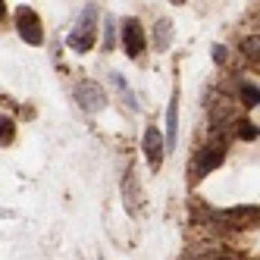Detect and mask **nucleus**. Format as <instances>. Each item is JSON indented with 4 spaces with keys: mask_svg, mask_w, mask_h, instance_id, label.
Returning a JSON list of instances; mask_svg holds the SVG:
<instances>
[{
    "mask_svg": "<svg viewBox=\"0 0 260 260\" xmlns=\"http://www.w3.org/2000/svg\"><path fill=\"white\" fill-rule=\"evenodd\" d=\"M16 31L25 44H41L44 41V28H41V19L38 13L28 10V7H19L16 10Z\"/></svg>",
    "mask_w": 260,
    "mask_h": 260,
    "instance_id": "obj_1",
    "label": "nucleus"
},
{
    "mask_svg": "<svg viewBox=\"0 0 260 260\" xmlns=\"http://www.w3.org/2000/svg\"><path fill=\"white\" fill-rule=\"evenodd\" d=\"M222 160H226V141H222V138H213L207 147H201V154L194 157V176L213 173Z\"/></svg>",
    "mask_w": 260,
    "mask_h": 260,
    "instance_id": "obj_2",
    "label": "nucleus"
},
{
    "mask_svg": "<svg viewBox=\"0 0 260 260\" xmlns=\"http://www.w3.org/2000/svg\"><path fill=\"white\" fill-rule=\"evenodd\" d=\"M76 101H79V107L85 113H98V110H104V104H107V94H104V88L98 82H79L76 85Z\"/></svg>",
    "mask_w": 260,
    "mask_h": 260,
    "instance_id": "obj_3",
    "label": "nucleus"
},
{
    "mask_svg": "<svg viewBox=\"0 0 260 260\" xmlns=\"http://www.w3.org/2000/svg\"><path fill=\"white\" fill-rule=\"evenodd\" d=\"M122 47H125V53H128L132 60H138L141 53H144L147 38H144V28H141L138 19H128V22L122 25Z\"/></svg>",
    "mask_w": 260,
    "mask_h": 260,
    "instance_id": "obj_4",
    "label": "nucleus"
},
{
    "mask_svg": "<svg viewBox=\"0 0 260 260\" xmlns=\"http://www.w3.org/2000/svg\"><path fill=\"white\" fill-rule=\"evenodd\" d=\"M141 147H144V160L151 163V170H160L163 154H166V144H163V138H160V132H157L154 125L144 132V141H141Z\"/></svg>",
    "mask_w": 260,
    "mask_h": 260,
    "instance_id": "obj_5",
    "label": "nucleus"
},
{
    "mask_svg": "<svg viewBox=\"0 0 260 260\" xmlns=\"http://www.w3.org/2000/svg\"><path fill=\"white\" fill-rule=\"evenodd\" d=\"M179 141V94L170 101V110H166V151H173Z\"/></svg>",
    "mask_w": 260,
    "mask_h": 260,
    "instance_id": "obj_6",
    "label": "nucleus"
},
{
    "mask_svg": "<svg viewBox=\"0 0 260 260\" xmlns=\"http://www.w3.org/2000/svg\"><path fill=\"white\" fill-rule=\"evenodd\" d=\"M69 47L76 53H88L91 47H94V28H76L69 35Z\"/></svg>",
    "mask_w": 260,
    "mask_h": 260,
    "instance_id": "obj_7",
    "label": "nucleus"
},
{
    "mask_svg": "<svg viewBox=\"0 0 260 260\" xmlns=\"http://www.w3.org/2000/svg\"><path fill=\"white\" fill-rule=\"evenodd\" d=\"M122 191H125V204H132V210H141V204H144V194H141V188H138V182H135V173H132V170L125 173Z\"/></svg>",
    "mask_w": 260,
    "mask_h": 260,
    "instance_id": "obj_8",
    "label": "nucleus"
},
{
    "mask_svg": "<svg viewBox=\"0 0 260 260\" xmlns=\"http://www.w3.org/2000/svg\"><path fill=\"white\" fill-rule=\"evenodd\" d=\"M170 41H173V22L170 19H157V25H154V47L166 50Z\"/></svg>",
    "mask_w": 260,
    "mask_h": 260,
    "instance_id": "obj_9",
    "label": "nucleus"
},
{
    "mask_svg": "<svg viewBox=\"0 0 260 260\" xmlns=\"http://www.w3.org/2000/svg\"><path fill=\"white\" fill-rule=\"evenodd\" d=\"M110 82L119 88V94H122V101H125V107H128V110H138V101H135V94H132V88L125 85V79L119 76V72H110Z\"/></svg>",
    "mask_w": 260,
    "mask_h": 260,
    "instance_id": "obj_10",
    "label": "nucleus"
},
{
    "mask_svg": "<svg viewBox=\"0 0 260 260\" xmlns=\"http://www.w3.org/2000/svg\"><path fill=\"white\" fill-rule=\"evenodd\" d=\"M238 91H241V104H257V98H260V91H257V85H251V82H241L238 85Z\"/></svg>",
    "mask_w": 260,
    "mask_h": 260,
    "instance_id": "obj_11",
    "label": "nucleus"
},
{
    "mask_svg": "<svg viewBox=\"0 0 260 260\" xmlns=\"http://www.w3.org/2000/svg\"><path fill=\"white\" fill-rule=\"evenodd\" d=\"M113 16H107V19H104V50H110V47H113V35H116V28H113Z\"/></svg>",
    "mask_w": 260,
    "mask_h": 260,
    "instance_id": "obj_12",
    "label": "nucleus"
},
{
    "mask_svg": "<svg viewBox=\"0 0 260 260\" xmlns=\"http://www.w3.org/2000/svg\"><path fill=\"white\" fill-rule=\"evenodd\" d=\"M16 135V128H13V119H0V144H10Z\"/></svg>",
    "mask_w": 260,
    "mask_h": 260,
    "instance_id": "obj_13",
    "label": "nucleus"
},
{
    "mask_svg": "<svg viewBox=\"0 0 260 260\" xmlns=\"http://www.w3.org/2000/svg\"><path fill=\"white\" fill-rule=\"evenodd\" d=\"M238 135L245 138V141H254V138H257V125H251V122H238Z\"/></svg>",
    "mask_w": 260,
    "mask_h": 260,
    "instance_id": "obj_14",
    "label": "nucleus"
},
{
    "mask_svg": "<svg viewBox=\"0 0 260 260\" xmlns=\"http://www.w3.org/2000/svg\"><path fill=\"white\" fill-rule=\"evenodd\" d=\"M257 47H260L257 35H254V38H248V41H245V53H248V57H254V60H257Z\"/></svg>",
    "mask_w": 260,
    "mask_h": 260,
    "instance_id": "obj_15",
    "label": "nucleus"
},
{
    "mask_svg": "<svg viewBox=\"0 0 260 260\" xmlns=\"http://www.w3.org/2000/svg\"><path fill=\"white\" fill-rule=\"evenodd\" d=\"M213 63H219V66L226 63V47H219V44L213 47Z\"/></svg>",
    "mask_w": 260,
    "mask_h": 260,
    "instance_id": "obj_16",
    "label": "nucleus"
},
{
    "mask_svg": "<svg viewBox=\"0 0 260 260\" xmlns=\"http://www.w3.org/2000/svg\"><path fill=\"white\" fill-rule=\"evenodd\" d=\"M0 16H4V0H0Z\"/></svg>",
    "mask_w": 260,
    "mask_h": 260,
    "instance_id": "obj_17",
    "label": "nucleus"
},
{
    "mask_svg": "<svg viewBox=\"0 0 260 260\" xmlns=\"http://www.w3.org/2000/svg\"><path fill=\"white\" fill-rule=\"evenodd\" d=\"M170 4H185V0H170Z\"/></svg>",
    "mask_w": 260,
    "mask_h": 260,
    "instance_id": "obj_18",
    "label": "nucleus"
}]
</instances>
